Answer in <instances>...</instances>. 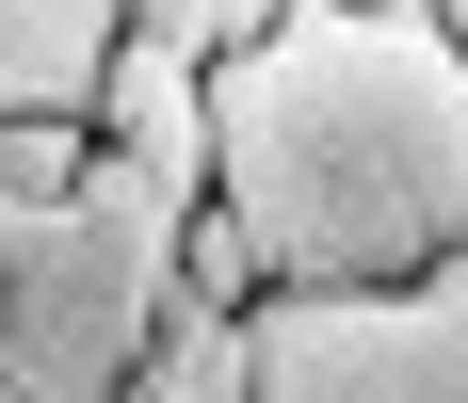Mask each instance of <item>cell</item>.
Wrapping results in <instances>:
<instances>
[{"mask_svg": "<svg viewBox=\"0 0 468 403\" xmlns=\"http://www.w3.org/2000/svg\"><path fill=\"white\" fill-rule=\"evenodd\" d=\"M130 403H242V323H227V307H178L162 339H145Z\"/></svg>", "mask_w": 468, "mask_h": 403, "instance_id": "cell-5", "label": "cell"}, {"mask_svg": "<svg viewBox=\"0 0 468 403\" xmlns=\"http://www.w3.org/2000/svg\"><path fill=\"white\" fill-rule=\"evenodd\" d=\"M113 16H130V0H0V130H16V113H65V130H97Z\"/></svg>", "mask_w": 468, "mask_h": 403, "instance_id": "cell-4", "label": "cell"}, {"mask_svg": "<svg viewBox=\"0 0 468 403\" xmlns=\"http://www.w3.org/2000/svg\"><path fill=\"white\" fill-rule=\"evenodd\" d=\"M210 210L275 291H420L468 259V48L436 0H291L210 81Z\"/></svg>", "mask_w": 468, "mask_h": 403, "instance_id": "cell-1", "label": "cell"}, {"mask_svg": "<svg viewBox=\"0 0 468 403\" xmlns=\"http://www.w3.org/2000/svg\"><path fill=\"white\" fill-rule=\"evenodd\" d=\"M452 48H468V16H452Z\"/></svg>", "mask_w": 468, "mask_h": 403, "instance_id": "cell-6", "label": "cell"}, {"mask_svg": "<svg viewBox=\"0 0 468 403\" xmlns=\"http://www.w3.org/2000/svg\"><path fill=\"white\" fill-rule=\"evenodd\" d=\"M242 403H468V259L420 291H259Z\"/></svg>", "mask_w": 468, "mask_h": 403, "instance_id": "cell-3", "label": "cell"}, {"mask_svg": "<svg viewBox=\"0 0 468 403\" xmlns=\"http://www.w3.org/2000/svg\"><path fill=\"white\" fill-rule=\"evenodd\" d=\"M194 194L130 178L113 145L81 162V194L33 226H0V403H130L145 339L178 323V242Z\"/></svg>", "mask_w": 468, "mask_h": 403, "instance_id": "cell-2", "label": "cell"}]
</instances>
